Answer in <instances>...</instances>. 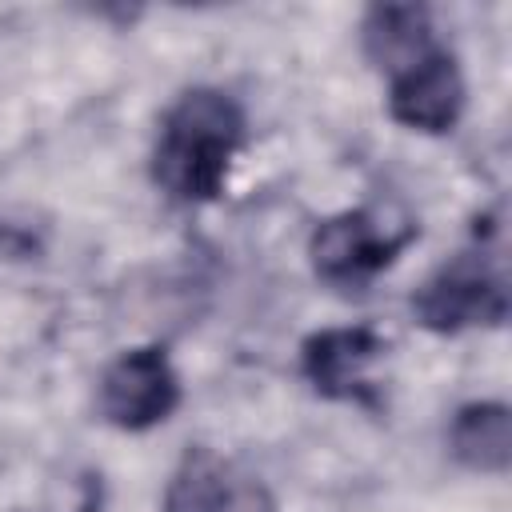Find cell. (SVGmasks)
Masks as SVG:
<instances>
[{
    "instance_id": "52a82bcc",
    "label": "cell",
    "mask_w": 512,
    "mask_h": 512,
    "mask_svg": "<svg viewBox=\"0 0 512 512\" xmlns=\"http://www.w3.org/2000/svg\"><path fill=\"white\" fill-rule=\"evenodd\" d=\"M388 112L416 132H448L464 112V76L456 68V56L444 48H432L424 60L408 64L392 76Z\"/></svg>"
},
{
    "instance_id": "277c9868",
    "label": "cell",
    "mask_w": 512,
    "mask_h": 512,
    "mask_svg": "<svg viewBox=\"0 0 512 512\" xmlns=\"http://www.w3.org/2000/svg\"><path fill=\"white\" fill-rule=\"evenodd\" d=\"M180 404V380L164 348H132L116 356L100 376V412L124 432H144L172 416Z\"/></svg>"
},
{
    "instance_id": "6da1fadb",
    "label": "cell",
    "mask_w": 512,
    "mask_h": 512,
    "mask_svg": "<svg viewBox=\"0 0 512 512\" xmlns=\"http://www.w3.org/2000/svg\"><path fill=\"white\" fill-rule=\"evenodd\" d=\"M244 144V108L220 88L184 92L164 124L152 152L156 184L184 204H200L224 192L228 168Z\"/></svg>"
},
{
    "instance_id": "5b68a950",
    "label": "cell",
    "mask_w": 512,
    "mask_h": 512,
    "mask_svg": "<svg viewBox=\"0 0 512 512\" xmlns=\"http://www.w3.org/2000/svg\"><path fill=\"white\" fill-rule=\"evenodd\" d=\"M388 352L384 336L368 324L352 328H324L304 340L300 348V368L308 384L328 396V400H356V404H376V380L372 364Z\"/></svg>"
},
{
    "instance_id": "ba28073f",
    "label": "cell",
    "mask_w": 512,
    "mask_h": 512,
    "mask_svg": "<svg viewBox=\"0 0 512 512\" xmlns=\"http://www.w3.org/2000/svg\"><path fill=\"white\" fill-rule=\"evenodd\" d=\"M432 20L420 4H380L364 16V52L392 76L432 52Z\"/></svg>"
},
{
    "instance_id": "8992f818",
    "label": "cell",
    "mask_w": 512,
    "mask_h": 512,
    "mask_svg": "<svg viewBox=\"0 0 512 512\" xmlns=\"http://www.w3.org/2000/svg\"><path fill=\"white\" fill-rule=\"evenodd\" d=\"M164 512H276V504L256 476L240 472L208 448H196L176 468Z\"/></svg>"
},
{
    "instance_id": "3957f363",
    "label": "cell",
    "mask_w": 512,
    "mask_h": 512,
    "mask_svg": "<svg viewBox=\"0 0 512 512\" xmlns=\"http://www.w3.org/2000/svg\"><path fill=\"white\" fill-rule=\"evenodd\" d=\"M416 316L436 332H460L476 324H500L508 316V280L496 252H460L424 280L412 300Z\"/></svg>"
},
{
    "instance_id": "7a4b0ae2",
    "label": "cell",
    "mask_w": 512,
    "mask_h": 512,
    "mask_svg": "<svg viewBox=\"0 0 512 512\" xmlns=\"http://www.w3.org/2000/svg\"><path fill=\"white\" fill-rule=\"evenodd\" d=\"M412 236L416 224L404 216H388L376 208H348L340 216H328L312 232L308 256L320 280L356 288L368 284L376 272H384Z\"/></svg>"
},
{
    "instance_id": "9c48e42d",
    "label": "cell",
    "mask_w": 512,
    "mask_h": 512,
    "mask_svg": "<svg viewBox=\"0 0 512 512\" xmlns=\"http://www.w3.org/2000/svg\"><path fill=\"white\" fill-rule=\"evenodd\" d=\"M452 456L472 472H508L512 464V412L496 400L464 404L448 428Z\"/></svg>"
}]
</instances>
